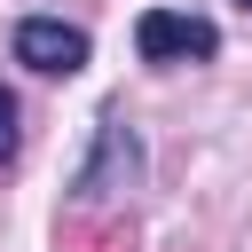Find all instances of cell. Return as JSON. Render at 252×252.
I'll use <instances>...</instances> for the list:
<instances>
[{"label":"cell","instance_id":"6da1fadb","mask_svg":"<svg viewBox=\"0 0 252 252\" xmlns=\"http://www.w3.org/2000/svg\"><path fill=\"white\" fill-rule=\"evenodd\" d=\"M134 47H142V63H205V55H220V32H213L205 16L150 8V16L134 24Z\"/></svg>","mask_w":252,"mask_h":252},{"label":"cell","instance_id":"277c9868","mask_svg":"<svg viewBox=\"0 0 252 252\" xmlns=\"http://www.w3.org/2000/svg\"><path fill=\"white\" fill-rule=\"evenodd\" d=\"M16 142H24V126H16V94L0 87V165L16 158Z\"/></svg>","mask_w":252,"mask_h":252},{"label":"cell","instance_id":"5b68a950","mask_svg":"<svg viewBox=\"0 0 252 252\" xmlns=\"http://www.w3.org/2000/svg\"><path fill=\"white\" fill-rule=\"evenodd\" d=\"M244 8H252V0H244Z\"/></svg>","mask_w":252,"mask_h":252},{"label":"cell","instance_id":"3957f363","mask_svg":"<svg viewBox=\"0 0 252 252\" xmlns=\"http://www.w3.org/2000/svg\"><path fill=\"white\" fill-rule=\"evenodd\" d=\"M134 165H142V150H134V134L118 126V118H102V134H94V158L79 165V205H110L126 181H134Z\"/></svg>","mask_w":252,"mask_h":252},{"label":"cell","instance_id":"7a4b0ae2","mask_svg":"<svg viewBox=\"0 0 252 252\" xmlns=\"http://www.w3.org/2000/svg\"><path fill=\"white\" fill-rule=\"evenodd\" d=\"M16 63L47 71V79H71V71H87V32L63 24V16H24L16 24Z\"/></svg>","mask_w":252,"mask_h":252}]
</instances>
